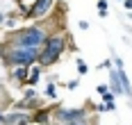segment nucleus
Listing matches in <instances>:
<instances>
[{
  "instance_id": "nucleus-28",
  "label": "nucleus",
  "mask_w": 132,
  "mask_h": 125,
  "mask_svg": "<svg viewBox=\"0 0 132 125\" xmlns=\"http://www.w3.org/2000/svg\"><path fill=\"white\" fill-rule=\"evenodd\" d=\"M128 14H130V18H132V12H128Z\"/></svg>"
},
{
  "instance_id": "nucleus-29",
  "label": "nucleus",
  "mask_w": 132,
  "mask_h": 125,
  "mask_svg": "<svg viewBox=\"0 0 132 125\" xmlns=\"http://www.w3.org/2000/svg\"><path fill=\"white\" fill-rule=\"evenodd\" d=\"M103 2H107V0H103Z\"/></svg>"
},
{
  "instance_id": "nucleus-25",
  "label": "nucleus",
  "mask_w": 132,
  "mask_h": 125,
  "mask_svg": "<svg viewBox=\"0 0 132 125\" xmlns=\"http://www.w3.org/2000/svg\"><path fill=\"white\" fill-rule=\"evenodd\" d=\"M123 7H125L128 12H132V0H125V5H123Z\"/></svg>"
},
{
  "instance_id": "nucleus-24",
  "label": "nucleus",
  "mask_w": 132,
  "mask_h": 125,
  "mask_svg": "<svg viewBox=\"0 0 132 125\" xmlns=\"http://www.w3.org/2000/svg\"><path fill=\"white\" fill-rule=\"evenodd\" d=\"M96 109H98V111H100V114H103V111H107V105H105V102H100V105H98Z\"/></svg>"
},
{
  "instance_id": "nucleus-9",
  "label": "nucleus",
  "mask_w": 132,
  "mask_h": 125,
  "mask_svg": "<svg viewBox=\"0 0 132 125\" xmlns=\"http://www.w3.org/2000/svg\"><path fill=\"white\" fill-rule=\"evenodd\" d=\"M27 73H30V68H25V66H16V68H9V77H12L14 84L27 86Z\"/></svg>"
},
{
  "instance_id": "nucleus-12",
  "label": "nucleus",
  "mask_w": 132,
  "mask_h": 125,
  "mask_svg": "<svg viewBox=\"0 0 132 125\" xmlns=\"http://www.w3.org/2000/svg\"><path fill=\"white\" fill-rule=\"evenodd\" d=\"M116 70H119L121 84H123V96H130L132 98V82H130V77H128V73H125V68H116Z\"/></svg>"
},
{
  "instance_id": "nucleus-8",
  "label": "nucleus",
  "mask_w": 132,
  "mask_h": 125,
  "mask_svg": "<svg viewBox=\"0 0 132 125\" xmlns=\"http://www.w3.org/2000/svg\"><path fill=\"white\" fill-rule=\"evenodd\" d=\"M53 111H55V107H39L37 111H32V123L48 125L53 121Z\"/></svg>"
},
{
  "instance_id": "nucleus-1",
  "label": "nucleus",
  "mask_w": 132,
  "mask_h": 125,
  "mask_svg": "<svg viewBox=\"0 0 132 125\" xmlns=\"http://www.w3.org/2000/svg\"><path fill=\"white\" fill-rule=\"evenodd\" d=\"M50 34H53V30L48 28V23L27 25V28H18L16 32H12L5 43L7 46H14V48H25V50H37L39 52Z\"/></svg>"
},
{
  "instance_id": "nucleus-4",
  "label": "nucleus",
  "mask_w": 132,
  "mask_h": 125,
  "mask_svg": "<svg viewBox=\"0 0 132 125\" xmlns=\"http://www.w3.org/2000/svg\"><path fill=\"white\" fill-rule=\"evenodd\" d=\"M82 118H89V107H55L53 111V121L57 125L82 121Z\"/></svg>"
},
{
  "instance_id": "nucleus-11",
  "label": "nucleus",
  "mask_w": 132,
  "mask_h": 125,
  "mask_svg": "<svg viewBox=\"0 0 132 125\" xmlns=\"http://www.w3.org/2000/svg\"><path fill=\"white\" fill-rule=\"evenodd\" d=\"M41 73H43V68H41L39 64L30 66V73H27V86H34V84H39V80H41Z\"/></svg>"
},
{
  "instance_id": "nucleus-2",
  "label": "nucleus",
  "mask_w": 132,
  "mask_h": 125,
  "mask_svg": "<svg viewBox=\"0 0 132 125\" xmlns=\"http://www.w3.org/2000/svg\"><path fill=\"white\" fill-rule=\"evenodd\" d=\"M68 43H71V37L68 34H64V32H53L48 39H46V43H43V48L39 50V64L41 68H50V66H55L62 57H64V52L68 50Z\"/></svg>"
},
{
  "instance_id": "nucleus-14",
  "label": "nucleus",
  "mask_w": 132,
  "mask_h": 125,
  "mask_svg": "<svg viewBox=\"0 0 132 125\" xmlns=\"http://www.w3.org/2000/svg\"><path fill=\"white\" fill-rule=\"evenodd\" d=\"M2 25L16 32V28H18V18H16V16H5V23H2Z\"/></svg>"
},
{
  "instance_id": "nucleus-26",
  "label": "nucleus",
  "mask_w": 132,
  "mask_h": 125,
  "mask_svg": "<svg viewBox=\"0 0 132 125\" xmlns=\"http://www.w3.org/2000/svg\"><path fill=\"white\" fill-rule=\"evenodd\" d=\"M0 125H5V111H0Z\"/></svg>"
},
{
  "instance_id": "nucleus-7",
  "label": "nucleus",
  "mask_w": 132,
  "mask_h": 125,
  "mask_svg": "<svg viewBox=\"0 0 132 125\" xmlns=\"http://www.w3.org/2000/svg\"><path fill=\"white\" fill-rule=\"evenodd\" d=\"M32 123V114L23 109H12L5 111V125H30Z\"/></svg>"
},
{
  "instance_id": "nucleus-19",
  "label": "nucleus",
  "mask_w": 132,
  "mask_h": 125,
  "mask_svg": "<svg viewBox=\"0 0 132 125\" xmlns=\"http://www.w3.org/2000/svg\"><path fill=\"white\" fill-rule=\"evenodd\" d=\"M107 91H109V86H107V84H100V86H98V93H100V96L107 93Z\"/></svg>"
},
{
  "instance_id": "nucleus-15",
  "label": "nucleus",
  "mask_w": 132,
  "mask_h": 125,
  "mask_svg": "<svg viewBox=\"0 0 132 125\" xmlns=\"http://www.w3.org/2000/svg\"><path fill=\"white\" fill-rule=\"evenodd\" d=\"M78 73L80 75H87V73H89V66H87L84 59H80V57H78Z\"/></svg>"
},
{
  "instance_id": "nucleus-22",
  "label": "nucleus",
  "mask_w": 132,
  "mask_h": 125,
  "mask_svg": "<svg viewBox=\"0 0 132 125\" xmlns=\"http://www.w3.org/2000/svg\"><path fill=\"white\" fill-rule=\"evenodd\" d=\"M78 84H80V80H71V82L66 84V86H68V89H75V86H78Z\"/></svg>"
},
{
  "instance_id": "nucleus-3",
  "label": "nucleus",
  "mask_w": 132,
  "mask_h": 125,
  "mask_svg": "<svg viewBox=\"0 0 132 125\" xmlns=\"http://www.w3.org/2000/svg\"><path fill=\"white\" fill-rule=\"evenodd\" d=\"M0 59L7 68H16V66H34L39 61V52L37 50H25V48H14V46H7L2 43L0 46Z\"/></svg>"
},
{
  "instance_id": "nucleus-20",
  "label": "nucleus",
  "mask_w": 132,
  "mask_h": 125,
  "mask_svg": "<svg viewBox=\"0 0 132 125\" xmlns=\"http://www.w3.org/2000/svg\"><path fill=\"white\" fill-rule=\"evenodd\" d=\"M100 68H112V59H105V61L100 64Z\"/></svg>"
},
{
  "instance_id": "nucleus-13",
  "label": "nucleus",
  "mask_w": 132,
  "mask_h": 125,
  "mask_svg": "<svg viewBox=\"0 0 132 125\" xmlns=\"http://www.w3.org/2000/svg\"><path fill=\"white\" fill-rule=\"evenodd\" d=\"M46 98L48 100H55L57 98V86H55V77L48 82V86H46Z\"/></svg>"
},
{
  "instance_id": "nucleus-6",
  "label": "nucleus",
  "mask_w": 132,
  "mask_h": 125,
  "mask_svg": "<svg viewBox=\"0 0 132 125\" xmlns=\"http://www.w3.org/2000/svg\"><path fill=\"white\" fill-rule=\"evenodd\" d=\"M55 2H57V0H32V7H30L27 18H30V21H41V18H46V16L53 12Z\"/></svg>"
},
{
  "instance_id": "nucleus-30",
  "label": "nucleus",
  "mask_w": 132,
  "mask_h": 125,
  "mask_svg": "<svg viewBox=\"0 0 132 125\" xmlns=\"http://www.w3.org/2000/svg\"><path fill=\"white\" fill-rule=\"evenodd\" d=\"M123 2H125V0H123Z\"/></svg>"
},
{
  "instance_id": "nucleus-27",
  "label": "nucleus",
  "mask_w": 132,
  "mask_h": 125,
  "mask_svg": "<svg viewBox=\"0 0 132 125\" xmlns=\"http://www.w3.org/2000/svg\"><path fill=\"white\" fill-rule=\"evenodd\" d=\"M2 23H5V14H0V25H2Z\"/></svg>"
},
{
  "instance_id": "nucleus-16",
  "label": "nucleus",
  "mask_w": 132,
  "mask_h": 125,
  "mask_svg": "<svg viewBox=\"0 0 132 125\" xmlns=\"http://www.w3.org/2000/svg\"><path fill=\"white\" fill-rule=\"evenodd\" d=\"M98 14L103 16V18L107 16V2H103V0H98Z\"/></svg>"
},
{
  "instance_id": "nucleus-18",
  "label": "nucleus",
  "mask_w": 132,
  "mask_h": 125,
  "mask_svg": "<svg viewBox=\"0 0 132 125\" xmlns=\"http://www.w3.org/2000/svg\"><path fill=\"white\" fill-rule=\"evenodd\" d=\"M114 93H112V91H107V93H103V100H105V102H116V100H114Z\"/></svg>"
},
{
  "instance_id": "nucleus-23",
  "label": "nucleus",
  "mask_w": 132,
  "mask_h": 125,
  "mask_svg": "<svg viewBox=\"0 0 132 125\" xmlns=\"http://www.w3.org/2000/svg\"><path fill=\"white\" fill-rule=\"evenodd\" d=\"M105 105H107V111H114V109H116V102H105Z\"/></svg>"
},
{
  "instance_id": "nucleus-17",
  "label": "nucleus",
  "mask_w": 132,
  "mask_h": 125,
  "mask_svg": "<svg viewBox=\"0 0 132 125\" xmlns=\"http://www.w3.org/2000/svg\"><path fill=\"white\" fill-rule=\"evenodd\" d=\"M62 125H93L89 118H82V121H73V123H62Z\"/></svg>"
},
{
  "instance_id": "nucleus-5",
  "label": "nucleus",
  "mask_w": 132,
  "mask_h": 125,
  "mask_svg": "<svg viewBox=\"0 0 132 125\" xmlns=\"http://www.w3.org/2000/svg\"><path fill=\"white\" fill-rule=\"evenodd\" d=\"M39 107H43V105H41V98H39V93H37L32 86H27L25 93H23V98L14 102V109H23V111H30V114L37 111Z\"/></svg>"
},
{
  "instance_id": "nucleus-10",
  "label": "nucleus",
  "mask_w": 132,
  "mask_h": 125,
  "mask_svg": "<svg viewBox=\"0 0 132 125\" xmlns=\"http://www.w3.org/2000/svg\"><path fill=\"white\" fill-rule=\"evenodd\" d=\"M109 91L114 93V96H123V84H121V77H119V70L112 68L109 70Z\"/></svg>"
},
{
  "instance_id": "nucleus-21",
  "label": "nucleus",
  "mask_w": 132,
  "mask_h": 125,
  "mask_svg": "<svg viewBox=\"0 0 132 125\" xmlns=\"http://www.w3.org/2000/svg\"><path fill=\"white\" fill-rule=\"evenodd\" d=\"M78 25H80V30H89V21H80Z\"/></svg>"
}]
</instances>
